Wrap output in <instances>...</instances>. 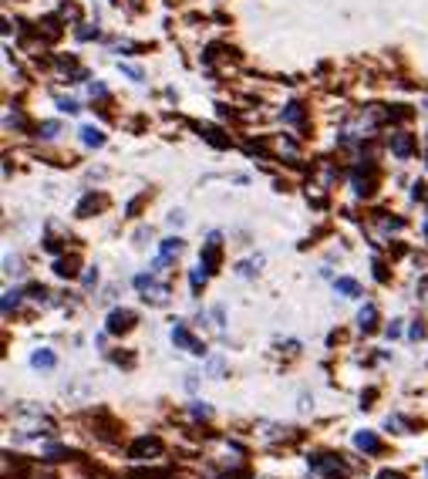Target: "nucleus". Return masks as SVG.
Segmentation results:
<instances>
[{
    "instance_id": "13",
    "label": "nucleus",
    "mask_w": 428,
    "mask_h": 479,
    "mask_svg": "<svg viewBox=\"0 0 428 479\" xmlns=\"http://www.w3.org/2000/svg\"><path fill=\"white\" fill-rule=\"evenodd\" d=\"M203 284H206V273H203V270H196V273H193V290H199Z\"/></svg>"
},
{
    "instance_id": "6",
    "label": "nucleus",
    "mask_w": 428,
    "mask_h": 479,
    "mask_svg": "<svg viewBox=\"0 0 428 479\" xmlns=\"http://www.w3.org/2000/svg\"><path fill=\"white\" fill-rule=\"evenodd\" d=\"M354 446L364 449V453H378V449H381V442H378L375 432H358V436H354Z\"/></svg>"
},
{
    "instance_id": "12",
    "label": "nucleus",
    "mask_w": 428,
    "mask_h": 479,
    "mask_svg": "<svg viewBox=\"0 0 428 479\" xmlns=\"http://www.w3.org/2000/svg\"><path fill=\"white\" fill-rule=\"evenodd\" d=\"M81 132H85V142H88V145H102L105 142L102 132H95V129H81Z\"/></svg>"
},
{
    "instance_id": "3",
    "label": "nucleus",
    "mask_w": 428,
    "mask_h": 479,
    "mask_svg": "<svg viewBox=\"0 0 428 479\" xmlns=\"http://www.w3.org/2000/svg\"><path fill=\"white\" fill-rule=\"evenodd\" d=\"M172 341H176V344H182L186 351H193V354H203V344H199V341H196V337L189 335L182 324H176V327H172Z\"/></svg>"
},
{
    "instance_id": "11",
    "label": "nucleus",
    "mask_w": 428,
    "mask_h": 479,
    "mask_svg": "<svg viewBox=\"0 0 428 479\" xmlns=\"http://www.w3.org/2000/svg\"><path fill=\"white\" fill-rule=\"evenodd\" d=\"M179 250H182L179 240H166V243H162V260L172 257V253H179Z\"/></svg>"
},
{
    "instance_id": "2",
    "label": "nucleus",
    "mask_w": 428,
    "mask_h": 479,
    "mask_svg": "<svg viewBox=\"0 0 428 479\" xmlns=\"http://www.w3.org/2000/svg\"><path fill=\"white\" fill-rule=\"evenodd\" d=\"M132 324H135V314L125 311V307H118V311L108 314V331H112V335H125V331H132Z\"/></svg>"
},
{
    "instance_id": "9",
    "label": "nucleus",
    "mask_w": 428,
    "mask_h": 479,
    "mask_svg": "<svg viewBox=\"0 0 428 479\" xmlns=\"http://www.w3.org/2000/svg\"><path fill=\"white\" fill-rule=\"evenodd\" d=\"M54 270L61 273V277H75V273H78V263H75V260H58Z\"/></svg>"
},
{
    "instance_id": "4",
    "label": "nucleus",
    "mask_w": 428,
    "mask_h": 479,
    "mask_svg": "<svg viewBox=\"0 0 428 479\" xmlns=\"http://www.w3.org/2000/svg\"><path fill=\"white\" fill-rule=\"evenodd\" d=\"M135 284H139V290H145V294H142L145 300H156V304H162V300H166V287L152 284V277H139Z\"/></svg>"
},
{
    "instance_id": "1",
    "label": "nucleus",
    "mask_w": 428,
    "mask_h": 479,
    "mask_svg": "<svg viewBox=\"0 0 428 479\" xmlns=\"http://www.w3.org/2000/svg\"><path fill=\"white\" fill-rule=\"evenodd\" d=\"M135 459H156L159 453H162V442L156 439V436H142L139 442H132V449H129Z\"/></svg>"
},
{
    "instance_id": "7",
    "label": "nucleus",
    "mask_w": 428,
    "mask_h": 479,
    "mask_svg": "<svg viewBox=\"0 0 428 479\" xmlns=\"http://www.w3.org/2000/svg\"><path fill=\"white\" fill-rule=\"evenodd\" d=\"M338 290L344 294V298H358V294H361L358 280H351V277H341V280H338Z\"/></svg>"
},
{
    "instance_id": "10",
    "label": "nucleus",
    "mask_w": 428,
    "mask_h": 479,
    "mask_svg": "<svg viewBox=\"0 0 428 479\" xmlns=\"http://www.w3.org/2000/svg\"><path fill=\"white\" fill-rule=\"evenodd\" d=\"M31 362L38 364V368H51V364H54V354H51V351H38Z\"/></svg>"
},
{
    "instance_id": "14",
    "label": "nucleus",
    "mask_w": 428,
    "mask_h": 479,
    "mask_svg": "<svg viewBox=\"0 0 428 479\" xmlns=\"http://www.w3.org/2000/svg\"><path fill=\"white\" fill-rule=\"evenodd\" d=\"M378 479H402V476H398V473H388V469H385V473H381Z\"/></svg>"
},
{
    "instance_id": "8",
    "label": "nucleus",
    "mask_w": 428,
    "mask_h": 479,
    "mask_svg": "<svg viewBox=\"0 0 428 479\" xmlns=\"http://www.w3.org/2000/svg\"><path fill=\"white\" fill-rule=\"evenodd\" d=\"M375 307H371V304H368V307H364L361 311V331H375Z\"/></svg>"
},
{
    "instance_id": "5",
    "label": "nucleus",
    "mask_w": 428,
    "mask_h": 479,
    "mask_svg": "<svg viewBox=\"0 0 428 479\" xmlns=\"http://www.w3.org/2000/svg\"><path fill=\"white\" fill-rule=\"evenodd\" d=\"M391 149H395V156L408 159V156H412V149H415V142H412V135H408V132H395V139H391Z\"/></svg>"
}]
</instances>
